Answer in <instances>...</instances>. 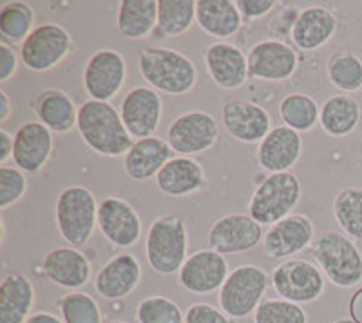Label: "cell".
I'll return each instance as SVG.
<instances>
[{"instance_id":"obj_1","label":"cell","mask_w":362,"mask_h":323,"mask_svg":"<svg viewBox=\"0 0 362 323\" xmlns=\"http://www.w3.org/2000/svg\"><path fill=\"white\" fill-rule=\"evenodd\" d=\"M76 129L87 147L102 157H125L134 145L122 115L109 102H83L78 108Z\"/></svg>"},{"instance_id":"obj_2","label":"cell","mask_w":362,"mask_h":323,"mask_svg":"<svg viewBox=\"0 0 362 323\" xmlns=\"http://www.w3.org/2000/svg\"><path fill=\"white\" fill-rule=\"evenodd\" d=\"M138 67L148 86L167 95H187L198 80L192 60L169 47H145L138 57Z\"/></svg>"},{"instance_id":"obj_3","label":"cell","mask_w":362,"mask_h":323,"mask_svg":"<svg viewBox=\"0 0 362 323\" xmlns=\"http://www.w3.org/2000/svg\"><path fill=\"white\" fill-rule=\"evenodd\" d=\"M147 261L148 267L158 274L180 273L187 261L189 232L185 220L176 215L156 218L147 231Z\"/></svg>"},{"instance_id":"obj_4","label":"cell","mask_w":362,"mask_h":323,"mask_svg":"<svg viewBox=\"0 0 362 323\" xmlns=\"http://www.w3.org/2000/svg\"><path fill=\"white\" fill-rule=\"evenodd\" d=\"M312 256L334 285L354 287L362 282V254L344 232H321L313 242Z\"/></svg>"},{"instance_id":"obj_5","label":"cell","mask_w":362,"mask_h":323,"mask_svg":"<svg viewBox=\"0 0 362 323\" xmlns=\"http://www.w3.org/2000/svg\"><path fill=\"white\" fill-rule=\"evenodd\" d=\"M57 229L69 247H82L98 225V203L87 187L71 186L58 195Z\"/></svg>"},{"instance_id":"obj_6","label":"cell","mask_w":362,"mask_h":323,"mask_svg":"<svg viewBox=\"0 0 362 323\" xmlns=\"http://www.w3.org/2000/svg\"><path fill=\"white\" fill-rule=\"evenodd\" d=\"M300 200V183L292 173H274L255 187L248 215L261 225H276L290 216Z\"/></svg>"},{"instance_id":"obj_7","label":"cell","mask_w":362,"mask_h":323,"mask_svg":"<svg viewBox=\"0 0 362 323\" xmlns=\"http://www.w3.org/2000/svg\"><path fill=\"white\" fill-rule=\"evenodd\" d=\"M268 287V274L257 266H241L232 271L219 289V307L226 316L241 319L255 312Z\"/></svg>"},{"instance_id":"obj_8","label":"cell","mask_w":362,"mask_h":323,"mask_svg":"<svg viewBox=\"0 0 362 323\" xmlns=\"http://www.w3.org/2000/svg\"><path fill=\"white\" fill-rule=\"evenodd\" d=\"M73 50V40L67 29L58 24H42L31 31L21 46V60L28 69L49 71L62 62Z\"/></svg>"},{"instance_id":"obj_9","label":"cell","mask_w":362,"mask_h":323,"mask_svg":"<svg viewBox=\"0 0 362 323\" xmlns=\"http://www.w3.org/2000/svg\"><path fill=\"white\" fill-rule=\"evenodd\" d=\"M218 122L206 111L183 113L167 129L170 149L180 157L206 153L218 144Z\"/></svg>"},{"instance_id":"obj_10","label":"cell","mask_w":362,"mask_h":323,"mask_svg":"<svg viewBox=\"0 0 362 323\" xmlns=\"http://www.w3.org/2000/svg\"><path fill=\"white\" fill-rule=\"evenodd\" d=\"M274 290L292 303L315 302L325 293V276L321 269L306 260H288L276 267L272 274Z\"/></svg>"},{"instance_id":"obj_11","label":"cell","mask_w":362,"mask_h":323,"mask_svg":"<svg viewBox=\"0 0 362 323\" xmlns=\"http://www.w3.org/2000/svg\"><path fill=\"white\" fill-rule=\"evenodd\" d=\"M127 64L122 53L115 50H100L90 55L83 69V87L90 100L109 102L125 84Z\"/></svg>"},{"instance_id":"obj_12","label":"cell","mask_w":362,"mask_h":323,"mask_svg":"<svg viewBox=\"0 0 362 323\" xmlns=\"http://www.w3.org/2000/svg\"><path fill=\"white\" fill-rule=\"evenodd\" d=\"M264 238L263 225L250 215H226L216 220L209 231V245L212 251L225 254H241L255 249Z\"/></svg>"},{"instance_id":"obj_13","label":"cell","mask_w":362,"mask_h":323,"mask_svg":"<svg viewBox=\"0 0 362 323\" xmlns=\"http://www.w3.org/2000/svg\"><path fill=\"white\" fill-rule=\"evenodd\" d=\"M98 229L115 247L129 249L141 238V220L131 203L109 196L98 205Z\"/></svg>"},{"instance_id":"obj_14","label":"cell","mask_w":362,"mask_h":323,"mask_svg":"<svg viewBox=\"0 0 362 323\" xmlns=\"http://www.w3.org/2000/svg\"><path fill=\"white\" fill-rule=\"evenodd\" d=\"M228 274V264L221 253L202 249L187 258L180 269V283L192 295H210L221 289Z\"/></svg>"},{"instance_id":"obj_15","label":"cell","mask_w":362,"mask_h":323,"mask_svg":"<svg viewBox=\"0 0 362 323\" xmlns=\"http://www.w3.org/2000/svg\"><path fill=\"white\" fill-rule=\"evenodd\" d=\"M119 115L132 138H151L161 120L160 95L151 87H134L122 100Z\"/></svg>"},{"instance_id":"obj_16","label":"cell","mask_w":362,"mask_h":323,"mask_svg":"<svg viewBox=\"0 0 362 323\" xmlns=\"http://www.w3.org/2000/svg\"><path fill=\"white\" fill-rule=\"evenodd\" d=\"M297 69V53L281 40H263L248 53V73L264 82L288 80Z\"/></svg>"},{"instance_id":"obj_17","label":"cell","mask_w":362,"mask_h":323,"mask_svg":"<svg viewBox=\"0 0 362 323\" xmlns=\"http://www.w3.org/2000/svg\"><path fill=\"white\" fill-rule=\"evenodd\" d=\"M312 238V220L305 215H290L268 229L263 238V253L270 260L290 258L305 251Z\"/></svg>"},{"instance_id":"obj_18","label":"cell","mask_w":362,"mask_h":323,"mask_svg":"<svg viewBox=\"0 0 362 323\" xmlns=\"http://www.w3.org/2000/svg\"><path fill=\"white\" fill-rule=\"evenodd\" d=\"M221 120L228 135L245 144H261L272 131L267 109L247 100L225 102L221 108Z\"/></svg>"},{"instance_id":"obj_19","label":"cell","mask_w":362,"mask_h":323,"mask_svg":"<svg viewBox=\"0 0 362 323\" xmlns=\"http://www.w3.org/2000/svg\"><path fill=\"white\" fill-rule=\"evenodd\" d=\"M53 147V131L40 122H24L15 133V167L24 173H38L49 162Z\"/></svg>"},{"instance_id":"obj_20","label":"cell","mask_w":362,"mask_h":323,"mask_svg":"<svg viewBox=\"0 0 362 323\" xmlns=\"http://www.w3.org/2000/svg\"><path fill=\"white\" fill-rule=\"evenodd\" d=\"M205 64L210 79L216 86L223 89H239L247 84L248 58L234 44L228 42H216L205 51Z\"/></svg>"},{"instance_id":"obj_21","label":"cell","mask_w":362,"mask_h":323,"mask_svg":"<svg viewBox=\"0 0 362 323\" xmlns=\"http://www.w3.org/2000/svg\"><path fill=\"white\" fill-rule=\"evenodd\" d=\"M303 138L288 125H277L264 137L257 147V162L264 171L274 173H290L300 158Z\"/></svg>"},{"instance_id":"obj_22","label":"cell","mask_w":362,"mask_h":323,"mask_svg":"<svg viewBox=\"0 0 362 323\" xmlns=\"http://www.w3.org/2000/svg\"><path fill=\"white\" fill-rule=\"evenodd\" d=\"M44 274L64 289H78L90 278V261L76 247H54L44 258Z\"/></svg>"},{"instance_id":"obj_23","label":"cell","mask_w":362,"mask_h":323,"mask_svg":"<svg viewBox=\"0 0 362 323\" xmlns=\"http://www.w3.org/2000/svg\"><path fill=\"white\" fill-rule=\"evenodd\" d=\"M337 31V17L329 9L313 6L297 15L292 24V40L303 51H315L328 44Z\"/></svg>"},{"instance_id":"obj_24","label":"cell","mask_w":362,"mask_h":323,"mask_svg":"<svg viewBox=\"0 0 362 323\" xmlns=\"http://www.w3.org/2000/svg\"><path fill=\"white\" fill-rule=\"evenodd\" d=\"M174 151L169 142L163 138L151 137L134 142L127 154L124 157V171L134 182H147L158 176L163 166L173 158Z\"/></svg>"},{"instance_id":"obj_25","label":"cell","mask_w":362,"mask_h":323,"mask_svg":"<svg viewBox=\"0 0 362 323\" xmlns=\"http://www.w3.org/2000/svg\"><path fill=\"white\" fill-rule=\"evenodd\" d=\"M141 266L132 254H118L100 269L95 287L105 300H122L138 287Z\"/></svg>"},{"instance_id":"obj_26","label":"cell","mask_w":362,"mask_h":323,"mask_svg":"<svg viewBox=\"0 0 362 323\" xmlns=\"http://www.w3.org/2000/svg\"><path fill=\"white\" fill-rule=\"evenodd\" d=\"M158 189L167 196L181 198L202 191L206 186V176L198 160L190 157L170 158L156 176Z\"/></svg>"},{"instance_id":"obj_27","label":"cell","mask_w":362,"mask_h":323,"mask_svg":"<svg viewBox=\"0 0 362 323\" xmlns=\"http://www.w3.org/2000/svg\"><path fill=\"white\" fill-rule=\"evenodd\" d=\"M38 122L53 133H69L78 124V109L64 89H45L33 98Z\"/></svg>"},{"instance_id":"obj_28","label":"cell","mask_w":362,"mask_h":323,"mask_svg":"<svg viewBox=\"0 0 362 323\" xmlns=\"http://www.w3.org/2000/svg\"><path fill=\"white\" fill-rule=\"evenodd\" d=\"M196 22L206 35L214 38H230L241 28L243 17L238 4L230 0H198Z\"/></svg>"},{"instance_id":"obj_29","label":"cell","mask_w":362,"mask_h":323,"mask_svg":"<svg viewBox=\"0 0 362 323\" xmlns=\"http://www.w3.org/2000/svg\"><path fill=\"white\" fill-rule=\"evenodd\" d=\"M35 303L33 283L24 274L13 273L0 285V323H25Z\"/></svg>"},{"instance_id":"obj_30","label":"cell","mask_w":362,"mask_h":323,"mask_svg":"<svg viewBox=\"0 0 362 323\" xmlns=\"http://www.w3.org/2000/svg\"><path fill=\"white\" fill-rule=\"evenodd\" d=\"M118 31L125 38L140 40L151 35L158 26L156 0H124L118 8Z\"/></svg>"},{"instance_id":"obj_31","label":"cell","mask_w":362,"mask_h":323,"mask_svg":"<svg viewBox=\"0 0 362 323\" xmlns=\"http://www.w3.org/2000/svg\"><path fill=\"white\" fill-rule=\"evenodd\" d=\"M361 120V106L351 95H335L322 104L319 124L329 137H346L354 133Z\"/></svg>"},{"instance_id":"obj_32","label":"cell","mask_w":362,"mask_h":323,"mask_svg":"<svg viewBox=\"0 0 362 323\" xmlns=\"http://www.w3.org/2000/svg\"><path fill=\"white\" fill-rule=\"evenodd\" d=\"M196 22V2L192 0H160L156 33L161 37H180Z\"/></svg>"},{"instance_id":"obj_33","label":"cell","mask_w":362,"mask_h":323,"mask_svg":"<svg viewBox=\"0 0 362 323\" xmlns=\"http://www.w3.org/2000/svg\"><path fill=\"white\" fill-rule=\"evenodd\" d=\"M334 215L339 227L351 240H362V189L344 187L334 200Z\"/></svg>"},{"instance_id":"obj_34","label":"cell","mask_w":362,"mask_h":323,"mask_svg":"<svg viewBox=\"0 0 362 323\" xmlns=\"http://www.w3.org/2000/svg\"><path fill=\"white\" fill-rule=\"evenodd\" d=\"M319 106L312 96L305 93H292L284 96L279 104V116L284 125L300 133V131H310L319 122Z\"/></svg>"},{"instance_id":"obj_35","label":"cell","mask_w":362,"mask_h":323,"mask_svg":"<svg viewBox=\"0 0 362 323\" xmlns=\"http://www.w3.org/2000/svg\"><path fill=\"white\" fill-rule=\"evenodd\" d=\"M35 26V11L25 2H8L0 11V33L2 40L17 46L24 44Z\"/></svg>"},{"instance_id":"obj_36","label":"cell","mask_w":362,"mask_h":323,"mask_svg":"<svg viewBox=\"0 0 362 323\" xmlns=\"http://www.w3.org/2000/svg\"><path fill=\"white\" fill-rule=\"evenodd\" d=\"M329 82L344 93L362 89V60L351 51H339L332 55L326 64Z\"/></svg>"},{"instance_id":"obj_37","label":"cell","mask_w":362,"mask_h":323,"mask_svg":"<svg viewBox=\"0 0 362 323\" xmlns=\"http://www.w3.org/2000/svg\"><path fill=\"white\" fill-rule=\"evenodd\" d=\"M254 323H308V316L288 300H264L255 309Z\"/></svg>"},{"instance_id":"obj_38","label":"cell","mask_w":362,"mask_h":323,"mask_svg":"<svg viewBox=\"0 0 362 323\" xmlns=\"http://www.w3.org/2000/svg\"><path fill=\"white\" fill-rule=\"evenodd\" d=\"M136 319L140 323H185L180 307L163 296H151L141 300L136 309Z\"/></svg>"},{"instance_id":"obj_39","label":"cell","mask_w":362,"mask_h":323,"mask_svg":"<svg viewBox=\"0 0 362 323\" xmlns=\"http://www.w3.org/2000/svg\"><path fill=\"white\" fill-rule=\"evenodd\" d=\"M58 305L66 323H102L98 303L86 293L66 295Z\"/></svg>"},{"instance_id":"obj_40","label":"cell","mask_w":362,"mask_h":323,"mask_svg":"<svg viewBox=\"0 0 362 323\" xmlns=\"http://www.w3.org/2000/svg\"><path fill=\"white\" fill-rule=\"evenodd\" d=\"M28 191V178L24 171L17 167H0V209L6 211L21 202Z\"/></svg>"},{"instance_id":"obj_41","label":"cell","mask_w":362,"mask_h":323,"mask_svg":"<svg viewBox=\"0 0 362 323\" xmlns=\"http://www.w3.org/2000/svg\"><path fill=\"white\" fill-rule=\"evenodd\" d=\"M185 323H232L221 311L209 303H194L185 312Z\"/></svg>"},{"instance_id":"obj_42","label":"cell","mask_w":362,"mask_h":323,"mask_svg":"<svg viewBox=\"0 0 362 323\" xmlns=\"http://www.w3.org/2000/svg\"><path fill=\"white\" fill-rule=\"evenodd\" d=\"M21 53H17L15 46L8 42H0V82L6 84L15 76L18 69Z\"/></svg>"},{"instance_id":"obj_43","label":"cell","mask_w":362,"mask_h":323,"mask_svg":"<svg viewBox=\"0 0 362 323\" xmlns=\"http://www.w3.org/2000/svg\"><path fill=\"white\" fill-rule=\"evenodd\" d=\"M235 4L245 18H261L276 8L274 0H238Z\"/></svg>"},{"instance_id":"obj_44","label":"cell","mask_w":362,"mask_h":323,"mask_svg":"<svg viewBox=\"0 0 362 323\" xmlns=\"http://www.w3.org/2000/svg\"><path fill=\"white\" fill-rule=\"evenodd\" d=\"M13 149H15V137L6 129H0V164L2 166H6L9 158H13Z\"/></svg>"},{"instance_id":"obj_45","label":"cell","mask_w":362,"mask_h":323,"mask_svg":"<svg viewBox=\"0 0 362 323\" xmlns=\"http://www.w3.org/2000/svg\"><path fill=\"white\" fill-rule=\"evenodd\" d=\"M350 314L355 323H362V287L351 296L350 300Z\"/></svg>"},{"instance_id":"obj_46","label":"cell","mask_w":362,"mask_h":323,"mask_svg":"<svg viewBox=\"0 0 362 323\" xmlns=\"http://www.w3.org/2000/svg\"><path fill=\"white\" fill-rule=\"evenodd\" d=\"M13 106L11 100H9L8 93L4 89H0V122H6L11 116Z\"/></svg>"},{"instance_id":"obj_47","label":"cell","mask_w":362,"mask_h":323,"mask_svg":"<svg viewBox=\"0 0 362 323\" xmlns=\"http://www.w3.org/2000/svg\"><path fill=\"white\" fill-rule=\"evenodd\" d=\"M25 323H64L58 316L51 314V312H37V314H31Z\"/></svg>"},{"instance_id":"obj_48","label":"cell","mask_w":362,"mask_h":323,"mask_svg":"<svg viewBox=\"0 0 362 323\" xmlns=\"http://www.w3.org/2000/svg\"><path fill=\"white\" fill-rule=\"evenodd\" d=\"M334 323H355L354 319H339V322H334Z\"/></svg>"},{"instance_id":"obj_49","label":"cell","mask_w":362,"mask_h":323,"mask_svg":"<svg viewBox=\"0 0 362 323\" xmlns=\"http://www.w3.org/2000/svg\"><path fill=\"white\" fill-rule=\"evenodd\" d=\"M109 323H125V322H118V319H116V322H109Z\"/></svg>"}]
</instances>
